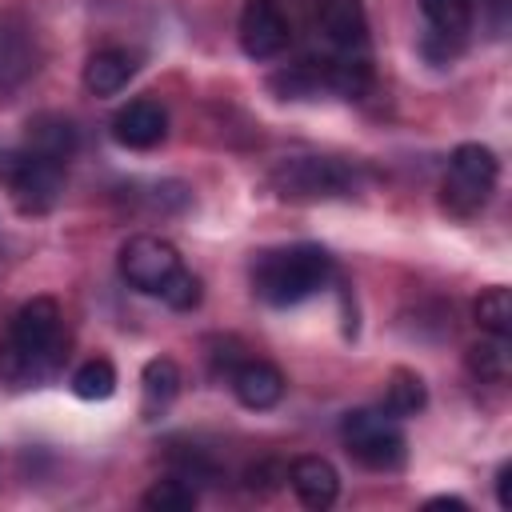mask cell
<instances>
[{
  "label": "cell",
  "mask_w": 512,
  "mask_h": 512,
  "mask_svg": "<svg viewBox=\"0 0 512 512\" xmlns=\"http://www.w3.org/2000/svg\"><path fill=\"white\" fill-rule=\"evenodd\" d=\"M56 364H60V308L56 300L36 296L12 316L8 336L0 340V380L24 388L52 376Z\"/></svg>",
  "instance_id": "1"
},
{
  "label": "cell",
  "mask_w": 512,
  "mask_h": 512,
  "mask_svg": "<svg viewBox=\"0 0 512 512\" xmlns=\"http://www.w3.org/2000/svg\"><path fill=\"white\" fill-rule=\"evenodd\" d=\"M332 280V256L320 244L268 248L252 260V292L272 308H292Z\"/></svg>",
  "instance_id": "2"
},
{
  "label": "cell",
  "mask_w": 512,
  "mask_h": 512,
  "mask_svg": "<svg viewBox=\"0 0 512 512\" xmlns=\"http://www.w3.org/2000/svg\"><path fill=\"white\" fill-rule=\"evenodd\" d=\"M496 176H500V164H496L492 148L460 144L448 156V172L440 180V208L456 220H472L496 192Z\"/></svg>",
  "instance_id": "3"
},
{
  "label": "cell",
  "mask_w": 512,
  "mask_h": 512,
  "mask_svg": "<svg viewBox=\"0 0 512 512\" xmlns=\"http://www.w3.org/2000/svg\"><path fill=\"white\" fill-rule=\"evenodd\" d=\"M340 440L352 460H360L372 472H392L404 464V432L396 416L384 408H352L340 420Z\"/></svg>",
  "instance_id": "4"
},
{
  "label": "cell",
  "mask_w": 512,
  "mask_h": 512,
  "mask_svg": "<svg viewBox=\"0 0 512 512\" xmlns=\"http://www.w3.org/2000/svg\"><path fill=\"white\" fill-rule=\"evenodd\" d=\"M356 184V172L328 156H288L272 168V188L284 200H332L348 196Z\"/></svg>",
  "instance_id": "5"
},
{
  "label": "cell",
  "mask_w": 512,
  "mask_h": 512,
  "mask_svg": "<svg viewBox=\"0 0 512 512\" xmlns=\"http://www.w3.org/2000/svg\"><path fill=\"white\" fill-rule=\"evenodd\" d=\"M0 180L8 184L12 204L24 216H44L56 208L64 192V164L32 152H16V156H0Z\"/></svg>",
  "instance_id": "6"
},
{
  "label": "cell",
  "mask_w": 512,
  "mask_h": 512,
  "mask_svg": "<svg viewBox=\"0 0 512 512\" xmlns=\"http://www.w3.org/2000/svg\"><path fill=\"white\" fill-rule=\"evenodd\" d=\"M116 264H120V276H124L128 288L156 296V292L164 288V280L180 268V252H176L168 240L140 232V236H128V240L120 244Z\"/></svg>",
  "instance_id": "7"
},
{
  "label": "cell",
  "mask_w": 512,
  "mask_h": 512,
  "mask_svg": "<svg viewBox=\"0 0 512 512\" xmlns=\"http://www.w3.org/2000/svg\"><path fill=\"white\" fill-rule=\"evenodd\" d=\"M240 48L252 60H272L288 48L292 40V24L284 16V8L276 0H248L240 12Z\"/></svg>",
  "instance_id": "8"
},
{
  "label": "cell",
  "mask_w": 512,
  "mask_h": 512,
  "mask_svg": "<svg viewBox=\"0 0 512 512\" xmlns=\"http://www.w3.org/2000/svg\"><path fill=\"white\" fill-rule=\"evenodd\" d=\"M316 28L332 44V56H364L368 20L360 0H316Z\"/></svg>",
  "instance_id": "9"
},
{
  "label": "cell",
  "mask_w": 512,
  "mask_h": 512,
  "mask_svg": "<svg viewBox=\"0 0 512 512\" xmlns=\"http://www.w3.org/2000/svg\"><path fill=\"white\" fill-rule=\"evenodd\" d=\"M112 136H116L124 148H136V152L156 148V144L168 136V112H164L156 100H148V96L128 100V104L112 116Z\"/></svg>",
  "instance_id": "10"
},
{
  "label": "cell",
  "mask_w": 512,
  "mask_h": 512,
  "mask_svg": "<svg viewBox=\"0 0 512 512\" xmlns=\"http://www.w3.org/2000/svg\"><path fill=\"white\" fill-rule=\"evenodd\" d=\"M228 384H232L236 400H240L244 408H256V412L280 404V396H284V376H280V368L268 364V360H240V364L232 368Z\"/></svg>",
  "instance_id": "11"
},
{
  "label": "cell",
  "mask_w": 512,
  "mask_h": 512,
  "mask_svg": "<svg viewBox=\"0 0 512 512\" xmlns=\"http://www.w3.org/2000/svg\"><path fill=\"white\" fill-rule=\"evenodd\" d=\"M288 484L304 508H328L340 496V476L324 456H300L288 468Z\"/></svg>",
  "instance_id": "12"
},
{
  "label": "cell",
  "mask_w": 512,
  "mask_h": 512,
  "mask_svg": "<svg viewBox=\"0 0 512 512\" xmlns=\"http://www.w3.org/2000/svg\"><path fill=\"white\" fill-rule=\"evenodd\" d=\"M76 144H80L76 124L68 116H56V112H40L24 128V152L44 156V160H56V164H64L76 152Z\"/></svg>",
  "instance_id": "13"
},
{
  "label": "cell",
  "mask_w": 512,
  "mask_h": 512,
  "mask_svg": "<svg viewBox=\"0 0 512 512\" xmlns=\"http://www.w3.org/2000/svg\"><path fill=\"white\" fill-rule=\"evenodd\" d=\"M36 68V44L24 20L0 16V88H16Z\"/></svg>",
  "instance_id": "14"
},
{
  "label": "cell",
  "mask_w": 512,
  "mask_h": 512,
  "mask_svg": "<svg viewBox=\"0 0 512 512\" xmlns=\"http://www.w3.org/2000/svg\"><path fill=\"white\" fill-rule=\"evenodd\" d=\"M136 76V56L124 48H100L84 64V88L92 96H116Z\"/></svg>",
  "instance_id": "15"
},
{
  "label": "cell",
  "mask_w": 512,
  "mask_h": 512,
  "mask_svg": "<svg viewBox=\"0 0 512 512\" xmlns=\"http://www.w3.org/2000/svg\"><path fill=\"white\" fill-rule=\"evenodd\" d=\"M140 388H144V416L156 420L176 400V392H180V368H176V360H168V356L148 360L144 364V376H140Z\"/></svg>",
  "instance_id": "16"
},
{
  "label": "cell",
  "mask_w": 512,
  "mask_h": 512,
  "mask_svg": "<svg viewBox=\"0 0 512 512\" xmlns=\"http://www.w3.org/2000/svg\"><path fill=\"white\" fill-rule=\"evenodd\" d=\"M420 12L428 20L432 36H444L452 44H464L472 28V0H420Z\"/></svg>",
  "instance_id": "17"
},
{
  "label": "cell",
  "mask_w": 512,
  "mask_h": 512,
  "mask_svg": "<svg viewBox=\"0 0 512 512\" xmlns=\"http://www.w3.org/2000/svg\"><path fill=\"white\" fill-rule=\"evenodd\" d=\"M468 368L476 380L484 384H504L512 372V352H508V336H488L480 344L468 348Z\"/></svg>",
  "instance_id": "18"
},
{
  "label": "cell",
  "mask_w": 512,
  "mask_h": 512,
  "mask_svg": "<svg viewBox=\"0 0 512 512\" xmlns=\"http://www.w3.org/2000/svg\"><path fill=\"white\" fill-rule=\"evenodd\" d=\"M424 400H428V392H424V380L416 372L396 368L388 376V388H384V412L388 416H396V420L400 416H416L424 408Z\"/></svg>",
  "instance_id": "19"
},
{
  "label": "cell",
  "mask_w": 512,
  "mask_h": 512,
  "mask_svg": "<svg viewBox=\"0 0 512 512\" xmlns=\"http://www.w3.org/2000/svg\"><path fill=\"white\" fill-rule=\"evenodd\" d=\"M72 392L80 400H108L116 392V368H112V360H104V356L84 360L72 372Z\"/></svg>",
  "instance_id": "20"
},
{
  "label": "cell",
  "mask_w": 512,
  "mask_h": 512,
  "mask_svg": "<svg viewBox=\"0 0 512 512\" xmlns=\"http://www.w3.org/2000/svg\"><path fill=\"white\" fill-rule=\"evenodd\" d=\"M140 504L152 512H188V508H196V488L184 476H164L140 496Z\"/></svg>",
  "instance_id": "21"
},
{
  "label": "cell",
  "mask_w": 512,
  "mask_h": 512,
  "mask_svg": "<svg viewBox=\"0 0 512 512\" xmlns=\"http://www.w3.org/2000/svg\"><path fill=\"white\" fill-rule=\"evenodd\" d=\"M476 324L488 336H512V292L508 288H488L476 300Z\"/></svg>",
  "instance_id": "22"
},
{
  "label": "cell",
  "mask_w": 512,
  "mask_h": 512,
  "mask_svg": "<svg viewBox=\"0 0 512 512\" xmlns=\"http://www.w3.org/2000/svg\"><path fill=\"white\" fill-rule=\"evenodd\" d=\"M168 308H176V312H192L196 304H200V296H204V288H200V276L196 272H188L184 264L164 280V288L156 292Z\"/></svg>",
  "instance_id": "23"
},
{
  "label": "cell",
  "mask_w": 512,
  "mask_h": 512,
  "mask_svg": "<svg viewBox=\"0 0 512 512\" xmlns=\"http://www.w3.org/2000/svg\"><path fill=\"white\" fill-rule=\"evenodd\" d=\"M280 480H288V468H284V464H276V460H264V464H252V468H248V488L272 492Z\"/></svg>",
  "instance_id": "24"
},
{
  "label": "cell",
  "mask_w": 512,
  "mask_h": 512,
  "mask_svg": "<svg viewBox=\"0 0 512 512\" xmlns=\"http://www.w3.org/2000/svg\"><path fill=\"white\" fill-rule=\"evenodd\" d=\"M496 500L500 508H512V464H500L496 472Z\"/></svg>",
  "instance_id": "25"
},
{
  "label": "cell",
  "mask_w": 512,
  "mask_h": 512,
  "mask_svg": "<svg viewBox=\"0 0 512 512\" xmlns=\"http://www.w3.org/2000/svg\"><path fill=\"white\" fill-rule=\"evenodd\" d=\"M480 8L488 12V20H492V28L500 32V28H504V16H508V0H480Z\"/></svg>",
  "instance_id": "26"
},
{
  "label": "cell",
  "mask_w": 512,
  "mask_h": 512,
  "mask_svg": "<svg viewBox=\"0 0 512 512\" xmlns=\"http://www.w3.org/2000/svg\"><path fill=\"white\" fill-rule=\"evenodd\" d=\"M424 508H456V512H464V508H468V504H464V500H460V496H432V500H428V504H424Z\"/></svg>",
  "instance_id": "27"
}]
</instances>
